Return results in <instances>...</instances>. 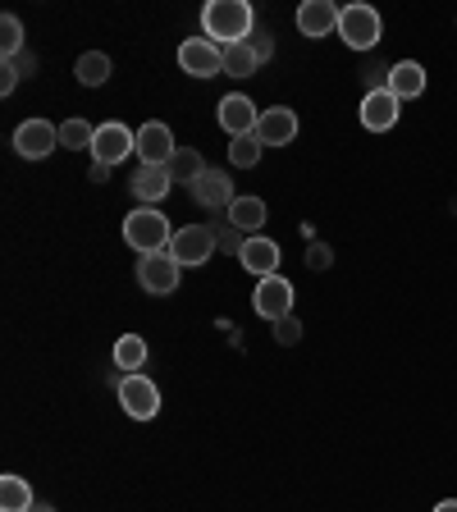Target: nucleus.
<instances>
[{
  "mask_svg": "<svg viewBox=\"0 0 457 512\" xmlns=\"http://www.w3.org/2000/svg\"><path fill=\"white\" fill-rule=\"evenodd\" d=\"M202 28L215 46H238L256 32V14L247 0H211L202 10Z\"/></svg>",
  "mask_w": 457,
  "mask_h": 512,
  "instance_id": "f257e3e1",
  "label": "nucleus"
},
{
  "mask_svg": "<svg viewBox=\"0 0 457 512\" xmlns=\"http://www.w3.org/2000/svg\"><path fill=\"white\" fill-rule=\"evenodd\" d=\"M124 243L133 252L151 256V252H170L174 234H170V220L156 211V206H138V211L124 220Z\"/></svg>",
  "mask_w": 457,
  "mask_h": 512,
  "instance_id": "f03ea898",
  "label": "nucleus"
},
{
  "mask_svg": "<svg viewBox=\"0 0 457 512\" xmlns=\"http://www.w3.org/2000/svg\"><path fill=\"white\" fill-rule=\"evenodd\" d=\"M179 279H183V266L170 252H151L138 261V284H142V293H151V298L179 293Z\"/></svg>",
  "mask_w": 457,
  "mask_h": 512,
  "instance_id": "7ed1b4c3",
  "label": "nucleus"
},
{
  "mask_svg": "<svg viewBox=\"0 0 457 512\" xmlns=\"http://www.w3.org/2000/svg\"><path fill=\"white\" fill-rule=\"evenodd\" d=\"M339 37L352 51H375V42H380V14H375L371 5H343Z\"/></svg>",
  "mask_w": 457,
  "mask_h": 512,
  "instance_id": "20e7f679",
  "label": "nucleus"
},
{
  "mask_svg": "<svg viewBox=\"0 0 457 512\" xmlns=\"http://www.w3.org/2000/svg\"><path fill=\"white\" fill-rule=\"evenodd\" d=\"M215 247H220V243H215V229H211V224H188V229H179V234H174L170 256L179 261L183 270H188V266H206Z\"/></svg>",
  "mask_w": 457,
  "mask_h": 512,
  "instance_id": "39448f33",
  "label": "nucleus"
},
{
  "mask_svg": "<svg viewBox=\"0 0 457 512\" xmlns=\"http://www.w3.org/2000/svg\"><path fill=\"white\" fill-rule=\"evenodd\" d=\"M179 69L192 78L224 74V46H215L211 37H188V42L179 46Z\"/></svg>",
  "mask_w": 457,
  "mask_h": 512,
  "instance_id": "423d86ee",
  "label": "nucleus"
},
{
  "mask_svg": "<svg viewBox=\"0 0 457 512\" xmlns=\"http://www.w3.org/2000/svg\"><path fill=\"white\" fill-rule=\"evenodd\" d=\"M252 307H256V316L261 320H288L293 316V284H288L284 275H266L261 284H256V293H252Z\"/></svg>",
  "mask_w": 457,
  "mask_h": 512,
  "instance_id": "0eeeda50",
  "label": "nucleus"
},
{
  "mask_svg": "<svg viewBox=\"0 0 457 512\" xmlns=\"http://www.w3.org/2000/svg\"><path fill=\"white\" fill-rule=\"evenodd\" d=\"M119 407H124L133 421H151L160 412V389L147 380V375H124L119 380Z\"/></svg>",
  "mask_w": 457,
  "mask_h": 512,
  "instance_id": "6e6552de",
  "label": "nucleus"
},
{
  "mask_svg": "<svg viewBox=\"0 0 457 512\" xmlns=\"http://www.w3.org/2000/svg\"><path fill=\"white\" fill-rule=\"evenodd\" d=\"M138 151V133L128 124H101L96 128V142H92V156H96V165H110L115 170L119 160H128Z\"/></svg>",
  "mask_w": 457,
  "mask_h": 512,
  "instance_id": "1a4fd4ad",
  "label": "nucleus"
},
{
  "mask_svg": "<svg viewBox=\"0 0 457 512\" xmlns=\"http://www.w3.org/2000/svg\"><path fill=\"white\" fill-rule=\"evenodd\" d=\"M60 147V124H46V119H28V124L14 128V151L23 160H46Z\"/></svg>",
  "mask_w": 457,
  "mask_h": 512,
  "instance_id": "9d476101",
  "label": "nucleus"
},
{
  "mask_svg": "<svg viewBox=\"0 0 457 512\" xmlns=\"http://www.w3.org/2000/svg\"><path fill=\"white\" fill-rule=\"evenodd\" d=\"M174 151H179V147H174L170 124L151 119V124L138 128V165H170Z\"/></svg>",
  "mask_w": 457,
  "mask_h": 512,
  "instance_id": "9b49d317",
  "label": "nucleus"
},
{
  "mask_svg": "<svg viewBox=\"0 0 457 512\" xmlns=\"http://www.w3.org/2000/svg\"><path fill=\"white\" fill-rule=\"evenodd\" d=\"M298 138V115L288 106H275V110H261L256 119V142L261 147H288V142Z\"/></svg>",
  "mask_w": 457,
  "mask_h": 512,
  "instance_id": "f8f14e48",
  "label": "nucleus"
},
{
  "mask_svg": "<svg viewBox=\"0 0 457 512\" xmlns=\"http://www.w3.org/2000/svg\"><path fill=\"white\" fill-rule=\"evenodd\" d=\"M398 115H403V101H398L389 87L362 96V124L371 128V133H389V128L398 124Z\"/></svg>",
  "mask_w": 457,
  "mask_h": 512,
  "instance_id": "ddd939ff",
  "label": "nucleus"
},
{
  "mask_svg": "<svg viewBox=\"0 0 457 512\" xmlns=\"http://www.w3.org/2000/svg\"><path fill=\"white\" fill-rule=\"evenodd\" d=\"M256 119H261V110H256L243 92H229L220 101V128L229 133V138H247V133H256Z\"/></svg>",
  "mask_w": 457,
  "mask_h": 512,
  "instance_id": "4468645a",
  "label": "nucleus"
},
{
  "mask_svg": "<svg viewBox=\"0 0 457 512\" xmlns=\"http://www.w3.org/2000/svg\"><path fill=\"white\" fill-rule=\"evenodd\" d=\"M234 183H229V174L224 170H206L202 179L192 183V202L197 206H206V211H229L234 206Z\"/></svg>",
  "mask_w": 457,
  "mask_h": 512,
  "instance_id": "2eb2a0df",
  "label": "nucleus"
},
{
  "mask_svg": "<svg viewBox=\"0 0 457 512\" xmlns=\"http://www.w3.org/2000/svg\"><path fill=\"white\" fill-rule=\"evenodd\" d=\"M238 261H243L247 275L256 279H266V275H279V243L266 234H252L243 243V252H238Z\"/></svg>",
  "mask_w": 457,
  "mask_h": 512,
  "instance_id": "dca6fc26",
  "label": "nucleus"
},
{
  "mask_svg": "<svg viewBox=\"0 0 457 512\" xmlns=\"http://www.w3.org/2000/svg\"><path fill=\"white\" fill-rule=\"evenodd\" d=\"M339 5H334V0H307V5H302L298 10V32L302 37H330V32H339Z\"/></svg>",
  "mask_w": 457,
  "mask_h": 512,
  "instance_id": "f3484780",
  "label": "nucleus"
},
{
  "mask_svg": "<svg viewBox=\"0 0 457 512\" xmlns=\"http://www.w3.org/2000/svg\"><path fill=\"white\" fill-rule=\"evenodd\" d=\"M128 188H133V197H138L142 206H156L160 197L174 188V179H170V170H165V165H138Z\"/></svg>",
  "mask_w": 457,
  "mask_h": 512,
  "instance_id": "a211bd4d",
  "label": "nucleus"
},
{
  "mask_svg": "<svg viewBox=\"0 0 457 512\" xmlns=\"http://www.w3.org/2000/svg\"><path fill=\"white\" fill-rule=\"evenodd\" d=\"M389 92L398 96V101H416V96L426 92V69L416 60H403L389 69Z\"/></svg>",
  "mask_w": 457,
  "mask_h": 512,
  "instance_id": "6ab92c4d",
  "label": "nucleus"
},
{
  "mask_svg": "<svg viewBox=\"0 0 457 512\" xmlns=\"http://www.w3.org/2000/svg\"><path fill=\"white\" fill-rule=\"evenodd\" d=\"M229 224H234L243 238L261 234V224H266V202H261V197H234V206H229Z\"/></svg>",
  "mask_w": 457,
  "mask_h": 512,
  "instance_id": "aec40b11",
  "label": "nucleus"
},
{
  "mask_svg": "<svg viewBox=\"0 0 457 512\" xmlns=\"http://www.w3.org/2000/svg\"><path fill=\"white\" fill-rule=\"evenodd\" d=\"M142 362H147V339H142V334H124V339L115 343V366H119V375H138Z\"/></svg>",
  "mask_w": 457,
  "mask_h": 512,
  "instance_id": "412c9836",
  "label": "nucleus"
},
{
  "mask_svg": "<svg viewBox=\"0 0 457 512\" xmlns=\"http://www.w3.org/2000/svg\"><path fill=\"white\" fill-rule=\"evenodd\" d=\"M165 170H170V179H174V183H188V188H192V183H197V179L206 174V160L197 156L192 147H179V151H174V160L165 165Z\"/></svg>",
  "mask_w": 457,
  "mask_h": 512,
  "instance_id": "4be33fe9",
  "label": "nucleus"
},
{
  "mask_svg": "<svg viewBox=\"0 0 457 512\" xmlns=\"http://www.w3.org/2000/svg\"><path fill=\"white\" fill-rule=\"evenodd\" d=\"M32 490L23 476H0V512H28L32 508Z\"/></svg>",
  "mask_w": 457,
  "mask_h": 512,
  "instance_id": "5701e85b",
  "label": "nucleus"
},
{
  "mask_svg": "<svg viewBox=\"0 0 457 512\" xmlns=\"http://www.w3.org/2000/svg\"><path fill=\"white\" fill-rule=\"evenodd\" d=\"M74 74H78V83H83V87H101V83L110 78V55H106V51H87V55H78Z\"/></svg>",
  "mask_w": 457,
  "mask_h": 512,
  "instance_id": "b1692460",
  "label": "nucleus"
},
{
  "mask_svg": "<svg viewBox=\"0 0 457 512\" xmlns=\"http://www.w3.org/2000/svg\"><path fill=\"white\" fill-rule=\"evenodd\" d=\"M256 69H261V60H256V51L247 42L224 46V74H229V78H252Z\"/></svg>",
  "mask_w": 457,
  "mask_h": 512,
  "instance_id": "393cba45",
  "label": "nucleus"
},
{
  "mask_svg": "<svg viewBox=\"0 0 457 512\" xmlns=\"http://www.w3.org/2000/svg\"><path fill=\"white\" fill-rule=\"evenodd\" d=\"M92 142H96V128L87 124V119H64L60 124V147L64 151H92Z\"/></svg>",
  "mask_w": 457,
  "mask_h": 512,
  "instance_id": "a878e982",
  "label": "nucleus"
},
{
  "mask_svg": "<svg viewBox=\"0 0 457 512\" xmlns=\"http://www.w3.org/2000/svg\"><path fill=\"white\" fill-rule=\"evenodd\" d=\"M0 51H5V60H19V51H23V23L14 14L0 19Z\"/></svg>",
  "mask_w": 457,
  "mask_h": 512,
  "instance_id": "bb28decb",
  "label": "nucleus"
},
{
  "mask_svg": "<svg viewBox=\"0 0 457 512\" xmlns=\"http://www.w3.org/2000/svg\"><path fill=\"white\" fill-rule=\"evenodd\" d=\"M229 160H234L238 170H252L256 160H261V142H256V133H247V138H234V142H229Z\"/></svg>",
  "mask_w": 457,
  "mask_h": 512,
  "instance_id": "cd10ccee",
  "label": "nucleus"
},
{
  "mask_svg": "<svg viewBox=\"0 0 457 512\" xmlns=\"http://www.w3.org/2000/svg\"><path fill=\"white\" fill-rule=\"evenodd\" d=\"M247 46H252V51H256V60H261V64H266L270 55H275V37H270L266 28H256L252 37H247Z\"/></svg>",
  "mask_w": 457,
  "mask_h": 512,
  "instance_id": "c85d7f7f",
  "label": "nucleus"
},
{
  "mask_svg": "<svg viewBox=\"0 0 457 512\" xmlns=\"http://www.w3.org/2000/svg\"><path fill=\"white\" fill-rule=\"evenodd\" d=\"M215 243H220L224 247V252H243V243H247V238L243 234H238V229H234V224H220V229H215Z\"/></svg>",
  "mask_w": 457,
  "mask_h": 512,
  "instance_id": "c756f323",
  "label": "nucleus"
},
{
  "mask_svg": "<svg viewBox=\"0 0 457 512\" xmlns=\"http://www.w3.org/2000/svg\"><path fill=\"white\" fill-rule=\"evenodd\" d=\"M19 78H23V69H19V64H14V60H5V69H0V92L10 96L14 87H19Z\"/></svg>",
  "mask_w": 457,
  "mask_h": 512,
  "instance_id": "7c9ffc66",
  "label": "nucleus"
},
{
  "mask_svg": "<svg viewBox=\"0 0 457 512\" xmlns=\"http://www.w3.org/2000/svg\"><path fill=\"white\" fill-rule=\"evenodd\" d=\"M298 330H302V325H298V320H293V316H288V320H279V343H293V339H298Z\"/></svg>",
  "mask_w": 457,
  "mask_h": 512,
  "instance_id": "2f4dec72",
  "label": "nucleus"
},
{
  "mask_svg": "<svg viewBox=\"0 0 457 512\" xmlns=\"http://www.w3.org/2000/svg\"><path fill=\"white\" fill-rule=\"evenodd\" d=\"M87 179H92V183H106V179H110V165H96V160H92V170H87Z\"/></svg>",
  "mask_w": 457,
  "mask_h": 512,
  "instance_id": "473e14b6",
  "label": "nucleus"
},
{
  "mask_svg": "<svg viewBox=\"0 0 457 512\" xmlns=\"http://www.w3.org/2000/svg\"><path fill=\"white\" fill-rule=\"evenodd\" d=\"M307 261H311V266H330V252H325V247H311V256H307Z\"/></svg>",
  "mask_w": 457,
  "mask_h": 512,
  "instance_id": "72a5a7b5",
  "label": "nucleus"
},
{
  "mask_svg": "<svg viewBox=\"0 0 457 512\" xmlns=\"http://www.w3.org/2000/svg\"><path fill=\"white\" fill-rule=\"evenodd\" d=\"M435 512H457V499H444V503H439Z\"/></svg>",
  "mask_w": 457,
  "mask_h": 512,
  "instance_id": "f704fd0d",
  "label": "nucleus"
},
{
  "mask_svg": "<svg viewBox=\"0 0 457 512\" xmlns=\"http://www.w3.org/2000/svg\"><path fill=\"white\" fill-rule=\"evenodd\" d=\"M28 512H55V508H51V503H32Z\"/></svg>",
  "mask_w": 457,
  "mask_h": 512,
  "instance_id": "c9c22d12",
  "label": "nucleus"
}]
</instances>
